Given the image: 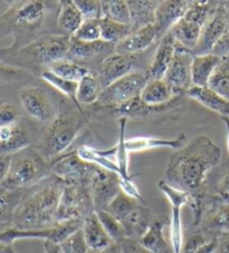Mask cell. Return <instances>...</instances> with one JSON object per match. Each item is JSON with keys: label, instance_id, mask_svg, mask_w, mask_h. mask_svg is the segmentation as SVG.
I'll use <instances>...</instances> for the list:
<instances>
[{"label": "cell", "instance_id": "30", "mask_svg": "<svg viewBox=\"0 0 229 253\" xmlns=\"http://www.w3.org/2000/svg\"><path fill=\"white\" fill-rule=\"evenodd\" d=\"M219 56L214 54L193 55L192 61V84L193 86H208L211 75L220 61Z\"/></svg>", "mask_w": 229, "mask_h": 253}, {"label": "cell", "instance_id": "54", "mask_svg": "<svg viewBox=\"0 0 229 253\" xmlns=\"http://www.w3.org/2000/svg\"><path fill=\"white\" fill-rule=\"evenodd\" d=\"M225 126H226V142H227V148L229 151V117H223Z\"/></svg>", "mask_w": 229, "mask_h": 253}, {"label": "cell", "instance_id": "53", "mask_svg": "<svg viewBox=\"0 0 229 253\" xmlns=\"http://www.w3.org/2000/svg\"><path fill=\"white\" fill-rule=\"evenodd\" d=\"M101 253H122V249H121L120 243H113Z\"/></svg>", "mask_w": 229, "mask_h": 253}, {"label": "cell", "instance_id": "14", "mask_svg": "<svg viewBox=\"0 0 229 253\" xmlns=\"http://www.w3.org/2000/svg\"><path fill=\"white\" fill-rule=\"evenodd\" d=\"M19 100L26 115L43 124H49L54 119L53 104L43 87L26 86L19 92Z\"/></svg>", "mask_w": 229, "mask_h": 253}, {"label": "cell", "instance_id": "27", "mask_svg": "<svg viewBox=\"0 0 229 253\" xmlns=\"http://www.w3.org/2000/svg\"><path fill=\"white\" fill-rule=\"evenodd\" d=\"M159 2L160 1H148V0H128L132 32L153 24L155 10Z\"/></svg>", "mask_w": 229, "mask_h": 253}, {"label": "cell", "instance_id": "7", "mask_svg": "<svg viewBox=\"0 0 229 253\" xmlns=\"http://www.w3.org/2000/svg\"><path fill=\"white\" fill-rule=\"evenodd\" d=\"M148 81L149 77L146 71L131 72L103 88L96 104L105 108H115L139 98Z\"/></svg>", "mask_w": 229, "mask_h": 253}, {"label": "cell", "instance_id": "24", "mask_svg": "<svg viewBox=\"0 0 229 253\" xmlns=\"http://www.w3.org/2000/svg\"><path fill=\"white\" fill-rule=\"evenodd\" d=\"M187 96L220 116L229 117V101L209 86H192L187 92Z\"/></svg>", "mask_w": 229, "mask_h": 253}, {"label": "cell", "instance_id": "31", "mask_svg": "<svg viewBox=\"0 0 229 253\" xmlns=\"http://www.w3.org/2000/svg\"><path fill=\"white\" fill-rule=\"evenodd\" d=\"M200 32L201 27L199 25L189 22L185 18H181L170 31L177 44L180 45L181 47L190 50L191 53L198 43Z\"/></svg>", "mask_w": 229, "mask_h": 253}, {"label": "cell", "instance_id": "20", "mask_svg": "<svg viewBox=\"0 0 229 253\" xmlns=\"http://www.w3.org/2000/svg\"><path fill=\"white\" fill-rule=\"evenodd\" d=\"M187 137L181 133L177 138L164 139L154 137H134L125 139V148L129 153H140L150 149L170 148L173 150H179L186 145Z\"/></svg>", "mask_w": 229, "mask_h": 253}, {"label": "cell", "instance_id": "21", "mask_svg": "<svg viewBox=\"0 0 229 253\" xmlns=\"http://www.w3.org/2000/svg\"><path fill=\"white\" fill-rule=\"evenodd\" d=\"M82 231L90 250L102 252L114 243L111 238L109 237L107 231L104 230L103 225L101 224L95 212L91 213L84 218Z\"/></svg>", "mask_w": 229, "mask_h": 253}, {"label": "cell", "instance_id": "47", "mask_svg": "<svg viewBox=\"0 0 229 253\" xmlns=\"http://www.w3.org/2000/svg\"><path fill=\"white\" fill-rule=\"evenodd\" d=\"M122 249V253H151L149 250H147L139 240L125 238L123 241L120 242Z\"/></svg>", "mask_w": 229, "mask_h": 253}, {"label": "cell", "instance_id": "37", "mask_svg": "<svg viewBox=\"0 0 229 253\" xmlns=\"http://www.w3.org/2000/svg\"><path fill=\"white\" fill-rule=\"evenodd\" d=\"M102 7H103V18L131 26V12L128 1L109 0V1H102Z\"/></svg>", "mask_w": 229, "mask_h": 253}, {"label": "cell", "instance_id": "49", "mask_svg": "<svg viewBox=\"0 0 229 253\" xmlns=\"http://www.w3.org/2000/svg\"><path fill=\"white\" fill-rule=\"evenodd\" d=\"M217 194L222 203L229 204V172L225 175L217 187Z\"/></svg>", "mask_w": 229, "mask_h": 253}, {"label": "cell", "instance_id": "3", "mask_svg": "<svg viewBox=\"0 0 229 253\" xmlns=\"http://www.w3.org/2000/svg\"><path fill=\"white\" fill-rule=\"evenodd\" d=\"M71 37L63 34H50L37 37L32 43L20 48H0V62L29 73L40 70V73L54 62L69 56Z\"/></svg>", "mask_w": 229, "mask_h": 253}, {"label": "cell", "instance_id": "48", "mask_svg": "<svg viewBox=\"0 0 229 253\" xmlns=\"http://www.w3.org/2000/svg\"><path fill=\"white\" fill-rule=\"evenodd\" d=\"M211 54L219 57L229 56V31L225 33L222 39L217 42Z\"/></svg>", "mask_w": 229, "mask_h": 253}, {"label": "cell", "instance_id": "15", "mask_svg": "<svg viewBox=\"0 0 229 253\" xmlns=\"http://www.w3.org/2000/svg\"><path fill=\"white\" fill-rule=\"evenodd\" d=\"M228 31V19L222 5H219L215 15L203 25L196 47L192 50L193 55H207L213 53L217 42Z\"/></svg>", "mask_w": 229, "mask_h": 253}, {"label": "cell", "instance_id": "8", "mask_svg": "<svg viewBox=\"0 0 229 253\" xmlns=\"http://www.w3.org/2000/svg\"><path fill=\"white\" fill-rule=\"evenodd\" d=\"M49 163L52 175L56 176L65 185L90 186L95 166L80 159L76 150L59 156Z\"/></svg>", "mask_w": 229, "mask_h": 253}, {"label": "cell", "instance_id": "2", "mask_svg": "<svg viewBox=\"0 0 229 253\" xmlns=\"http://www.w3.org/2000/svg\"><path fill=\"white\" fill-rule=\"evenodd\" d=\"M65 184L56 176L26 189L14 215L12 227L20 231H38L54 226L57 221L59 200Z\"/></svg>", "mask_w": 229, "mask_h": 253}, {"label": "cell", "instance_id": "33", "mask_svg": "<svg viewBox=\"0 0 229 253\" xmlns=\"http://www.w3.org/2000/svg\"><path fill=\"white\" fill-rule=\"evenodd\" d=\"M39 77L44 80L46 83H48L53 87L56 88L57 91L64 94L66 98H69L72 103L75 105V108H77L78 110L83 111L82 107L77 101V87L78 82L70 81V80H65L57 77L54 73H52L49 70H45L39 74Z\"/></svg>", "mask_w": 229, "mask_h": 253}, {"label": "cell", "instance_id": "38", "mask_svg": "<svg viewBox=\"0 0 229 253\" xmlns=\"http://www.w3.org/2000/svg\"><path fill=\"white\" fill-rule=\"evenodd\" d=\"M131 33L132 28L128 25L118 24L107 18L101 19V40L109 44L115 46Z\"/></svg>", "mask_w": 229, "mask_h": 253}, {"label": "cell", "instance_id": "50", "mask_svg": "<svg viewBox=\"0 0 229 253\" xmlns=\"http://www.w3.org/2000/svg\"><path fill=\"white\" fill-rule=\"evenodd\" d=\"M11 162L10 155H1L0 154V185L5 182L6 177L8 175Z\"/></svg>", "mask_w": 229, "mask_h": 253}, {"label": "cell", "instance_id": "10", "mask_svg": "<svg viewBox=\"0 0 229 253\" xmlns=\"http://www.w3.org/2000/svg\"><path fill=\"white\" fill-rule=\"evenodd\" d=\"M84 220H69L57 222L52 227L38 231H20L14 227L0 233V240L2 242L12 244L16 240L20 239H40L56 244H62L72 237L83 226Z\"/></svg>", "mask_w": 229, "mask_h": 253}, {"label": "cell", "instance_id": "13", "mask_svg": "<svg viewBox=\"0 0 229 253\" xmlns=\"http://www.w3.org/2000/svg\"><path fill=\"white\" fill-rule=\"evenodd\" d=\"M88 187L95 212L104 211L113 198L121 192L120 176L115 172L95 166Z\"/></svg>", "mask_w": 229, "mask_h": 253}, {"label": "cell", "instance_id": "35", "mask_svg": "<svg viewBox=\"0 0 229 253\" xmlns=\"http://www.w3.org/2000/svg\"><path fill=\"white\" fill-rule=\"evenodd\" d=\"M218 2L213 1H190L188 10L184 18L199 25L202 28L208 20L215 15L218 9Z\"/></svg>", "mask_w": 229, "mask_h": 253}, {"label": "cell", "instance_id": "1", "mask_svg": "<svg viewBox=\"0 0 229 253\" xmlns=\"http://www.w3.org/2000/svg\"><path fill=\"white\" fill-rule=\"evenodd\" d=\"M222 149L206 134H198L177 150L165 168L167 183L188 193L190 203L202 202L201 189L209 171L219 164Z\"/></svg>", "mask_w": 229, "mask_h": 253}, {"label": "cell", "instance_id": "56", "mask_svg": "<svg viewBox=\"0 0 229 253\" xmlns=\"http://www.w3.org/2000/svg\"><path fill=\"white\" fill-rule=\"evenodd\" d=\"M87 253H101V252H97V251H93V250H88Z\"/></svg>", "mask_w": 229, "mask_h": 253}, {"label": "cell", "instance_id": "41", "mask_svg": "<svg viewBox=\"0 0 229 253\" xmlns=\"http://www.w3.org/2000/svg\"><path fill=\"white\" fill-rule=\"evenodd\" d=\"M208 230L229 234V205L222 203L207 220Z\"/></svg>", "mask_w": 229, "mask_h": 253}, {"label": "cell", "instance_id": "4", "mask_svg": "<svg viewBox=\"0 0 229 253\" xmlns=\"http://www.w3.org/2000/svg\"><path fill=\"white\" fill-rule=\"evenodd\" d=\"M49 12L48 2L41 0L12 2L8 10L0 16V40L14 37L10 48L16 49L32 43L34 34L44 25Z\"/></svg>", "mask_w": 229, "mask_h": 253}, {"label": "cell", "instance_id": "43", "mask_svg": "<svg viewBox=\"0 0 229 253\" xmlns=\"http://www.w3.org/2000/svg\"><path fill=\"white\" fill-rule=\"evenodd\" d=\"M84 20L103 18V7L99 0H74Z\"/></svg>", "mask_w": 229, "mask_h": 253}, {"label": "cell", "instance_id": "9", "mask_svg": "<svg viewBox=\"0 0 229 253\" xmlns=\"http://www.w3.org/2000/svg\"><path fill=\"white\" fill-rule=\"evenodd\" d=\"M95 212L90 187L65 185L63 188L57 212V221L84 220Z\"/></svg>", "mask_w": 229, "mask_h": 253}, {"label": "cell", "instance_id": "26", "mask_svg": "<svg viewBox=\"0 0 229 253\" xmlns=\"http://www.w3.org/2000/svg\"><path fill=\"white\" fill-rule=\"evenodd\" d=\"M175 99L168 104L153 107V105L144 103L139 96V98L131 100L129 102H126L122 105H118V107H115V108H111V109H113V111L115 112L118 117L125 118V119H129V118H144L151 115H158L160 112L167 111L168 109L173 107Z\"/></svg>", "mask_w": 229, "mask_h": 253}, {"label": "cell", "instance_id": "55", "mask_svg": "<svg viewBox=\"0 0 229 253\" xmlns=\"http://www.w3.org/2000/svg\"><path fill=\"white\" fill-rule=\"evenodd\" d=\"M227 237L225 239L222 247V253H229V234H226Z\"/></svg>", "mask_w": 229, "mask_h": 253}, {"label": "cell", "instance_id": "34", "mask_svg": "<svg viewBox=\"0 0 229 253\" xmlns=\"http://www.w3.org/2000/svg\"><path fill=\"white\" fill-rule=\"evenodd\" d=\"M102 88L97 75L91 72L78 82L77 101L79 104H95L99 101Z\"/></svg>", "mask_w": 229, "mask_h": 253}, {"label": "cell", "instance_id": "12", "mask_svg": "<svg viewBox=\"0 0 229 253\" xmlns=\"http://www.w3.org/2000/svg\"><path fill=\"white\" fill-rule=\"evenodd\" d=\"M141 54H121L113 52L105 56L100 63L97 70V79L102 85L105 88L110 84L116 81L124 75L131 72L138 71V65L141 58Z\"/></svg>", "mask_w": 229, "mask_h": 253}, {"label": "cell", "instance_id": "36", "mask_svg": "<svg viewBox=\"0 0 229 253\" xmlns=\"http://www.w3.org/2000/svg\"><path fill=\"white\" fill-rule=\"evenodd\" d=\"M208 86L229 101V56L220 58Z\"/></svg>", "mask_w": 229, "mask_h": 253}, {"label": "cell", "instance_id": "11", "mask_svg": "<svg viewBox=\"0 0 229 253\" xmlns=\"http://www.w3.org/2000/svg\"><path fill=\"white\" fill-rule=\"evenodd\" d=\"M192 61L193 54L177 44L175 57L164 77L165 82L170 86L175 98L187 94V92L193 86Z\"/></svg>", "mask_w": 229, "mask_h": 253}, {"label": "cell", "instance_id": "44", "mask_svg": "<svg viewBox=\"0 0 229 253\" xmlns=\"http://www.w3.org/2000/svg\"><path fill=\"white\" fill-rule=\"evenodd\" d=\"M20 112L14 104L7 101H0V128L16 126L20 122Z\"/></svg>", "mask_w": 229, "mask_h": 253}, {"label": "cell", "instance_id": "51", "mask_svg": "<svg viewBox=\"0 0 229 253\" xmlns=\"http://www.w3.org/2000/svg\"><path fill=\"white\" fill-rule=\"evenodd\" d=\"M44 250L45 253H63L61 244H56L49 241L44 242Z\"/></svg>", "mask_w": 229, "mask_h": 253}, {"label": "cell", "instance_id": "5", "mask_svg": "<svg viewBox=\"0 0 229 253\" xmlns=\"http://www.w3.org/2000/svg\"><path fill=\"white\" fill-rule=\"evenodd\" d=\"M87 122L88 118L78 109L62 110L48 124L36 149L52 162L70 148Z\"/></svg>", "mask_w": 229, "mask_h": 253}, {"label": "cell", "instance_id": "23", "mask_svg": "<svg viewBox=\"0 0 229 253\" xmlns=\"http://www.w3.org/2000/svg\"><path fill=\"white\" fill-rule=\"evenodd\" d=\"M168 223L167 217H159L152 221L146 233L139 240L140 243L151 253H173L171 243L168 242L163 234Z\"/></svg>", "mask_w": 229, "mask_h": 253}, {"label": "cell", "instance_id": "18", "mask_svg": "<svg viewBox=\"0 0 229 253\" xmlns=\"http://www.w3.org/2000/svg\"><path fill=\"white\" fill-rule=\"evenodd\" d=\"M32 146L29 130L22 122L8 128H0V154L14 155Z\"/></svg>", "mask_w": 229, "mask_h": 253}, {"label": "cell", "instance_id": "40", "mask_svg": "<svg viewBox=\"0 0 229 253\" xmlns=\"http://www.w3.org/2000/svg\"><path fill=\"white\" fill-rule=\"evenodd\" d=\"M95 213L97 217H99L101 224L103 225L104 230L107 231L109 237L111 238L114 243H120L125 239L124 229H123L122 224L116 217H114L111 213H109L105 210L97 211Z\"/></svg>", "mask_w": 229, "mask_h": 253}, {"label": "cell", "instance_id": "39", "mask_svg": "<svg viewBox=\"0 0 229 253\" xmlns=\"http://www.w3.org/2000/svg\"><path fill=\"white\" fill-rule=\"evenodd\" d=\"M128 124V119L120 118V136L118 141L115 145V162L120 169V178L131 179L129 174V151L125 148V126Z\"/></svg>", "mask_w": 229, "mask_h": 253}, {"label": "cell", "instance_id": "28", "mask_svg": "<svg viewBox=\"0 0 229 253\" xmlns=\"http://www.w3.org/2000/svg\"><path fill=\"white\" fill-rule=\"evenodd\" d=\"M144 103L158 107L170 103L175 99L172 91L169 84L165 82L164 79L160 80H149L144 85L143 90L140 95Z\"/></svg>", "mask_w": 229, "mask_h": 253}, {"label": "cell", "instance_id": "42", "mask_svg": "<svg viewBox=\"0 0 229 253\" xmlns=\"http://www.w3.org/2000/svg\"><path fill=\"white\" fill-rule=\"evenodd\" d=\"M72 39L79 42H97L101 40V19H86Z\"/></svg>", "mask_w": 229, "mask_h": 253}, {"label": "cell", "instance_id": "52", "mask_svg": "<svg viewBox=\"0 0 229 253\" xmlns=\"http://www.w3.org/2000/svg\"><path fill=\"white\" fill-rule=\"evenodd\" d=\"M0 253H16L15 249L12 247V244L2 242L0 240Z\"/></svg>", "mask_w": 229, "mask_h": 253}, {"label": "cell", "instance_id": "16", "mask_svg": "<svg viewBox=\"0 0 229 253\" xmlns=\"http://www.w3.org/2000/svg\"><path fill=\"white\" fill-rule=\"evenodd\" d=\"M189 5L190 1L185 0H165L159 2L153 22V26L158 34V41L167 35L171 28L184 18Z\"/></svg>", "mask_w": 229, "mask_h": 253}, {"label": "cell", "instance_id": "6", "mask_svg": "<svg viewBox=\"0 0 229 253\" xmlns=\"http://www.w3.org/2000/svg\"><path fill=\"white\" fill-rule=\"evenodd\" d=\"M50 175V163L36 147L31 146L11 155L9 171L2 184L9 188L26 191Z\"/></svg>", "mask_w": 229, "mask_h": 253}, {"label": "cell", "instance_id": "22", "mask_svg": "<svg viewBox=\"0 0 229 253\" xmlns=\"http://www.w3.org/2000/svg\"><path fill=\"white\" fill-rule=\"evenodd\" d=\"M26 191L0 185V233L9 230L14 223V215Z\"/></svg>", "mask_w": 229, "mask_h": 253}, {"label": "cell", "instance_id": "46", "mask_svg": "<svg viewBox=\"0 0 229 253\" xmlns=\"http://www.w3.org/2000/svg\"><path fill=\"white\" fill-rule=\"evenodd\" d=\"M27 77H29L28 72L0 62V83L18 82Z\"/></svg>", "mask_w": 229, "mask_h": 253}, {"label": "cell", "instance_id": "17", "mask_svg": "<svg viewBox=\"0 0 229 253\" xmlns=\"http://www.w3.org/2000/svg\"><path fill=\"white\" fill-rule=\"evenodd\" d=\"M177 50V42L173 39L171 33L159 41V45L152 56V60L148 67L147 74L149 80L164 79L165 74L170 67Z\"/></svg>", "mask_w": 229, "mask_h": 253}, {"label": "cell", "instance_id": "32", "mask_svg": "<svg viewBox=\"0 0 229 253\" xmlns=\"http://www.w3.org/2000/svg\"><path fill=\"white\" fill-rule=\"evenodd\" d=\"M47 70L59 78L74 82H79L84 77H86L92 72L86 66L79 64V62L71 60L69 57L54 62Z\"/></svg>", "mask_w": 229, "mask_h": 253}, {"label": "cell", "instance_id": "45", "mask_svg": "<svg viewBox=\"0 0 229 253\" xmlns=\"http://www.w3.org/2000/svg\"><path fill=\"white\" fill-rule=\"evenodd\" d=\"M61 248L63 253H87L90 250L84 239L82 229L63 242Z\"/></svg>", "mask_w": 229, "mask_h": 253}, {"label": "cell", "instance_id": "57", "mask_svg": "<svg viewBox=\"0 0 229 253\" xmlns=\"http://www.w3.org/2000/svg\"><path fill=\"white\" fill-rule=\"evenodd\" d=\"M228 205H229V204H228Z\"/></svg>", "mask_w": 229, "mask_h": 253}, {"label": "cell", "instance_id": "25", "mask_svg": "<svg viewBox=\"0 0 229 253\" xmlns=\"http://www.w3.org/2000/svg\"><path fill=\"white\" fill-rule=\"evenodd\" d=\"M59 9L57 12V26L63 35L72 37L78 31L84 18L80 14L74 0H63L59 1Z\"/></svg>", "mask_w": 229, "mask_h": 253}, {"label": "cell", "instance_id": "29", "mask_svg": "<svg viewBox=\"0 0 229 253\" xmlns=\"http://www.w3.org/2000/svg\"><path fill=\"white\" fill-rule=\"evenodd\" d=\"M111 48H115V46L109 44L104 41L79 42L71 37V48L67 57L76 62L85 61L100 56L101 54L108 52Z\"/></svg>", "mask_w": 229, "mask_h": 253}, {"label": "cell", "instance_id": "19", "mask_svg": "<svg viewBox=\"0 0 229 253\" xmlns=\"http://www.w3.org/2000/svg\"><path fill=\"white\" fill-rule=\"evenodd\" d=\"M155 41H158V34L152 24L131 33L129 36L115 45L114 52L121 54H141L144 50L149 49Z\"/></svg>", "mask_w": 229, "mask_h": 253}]
</instances>
